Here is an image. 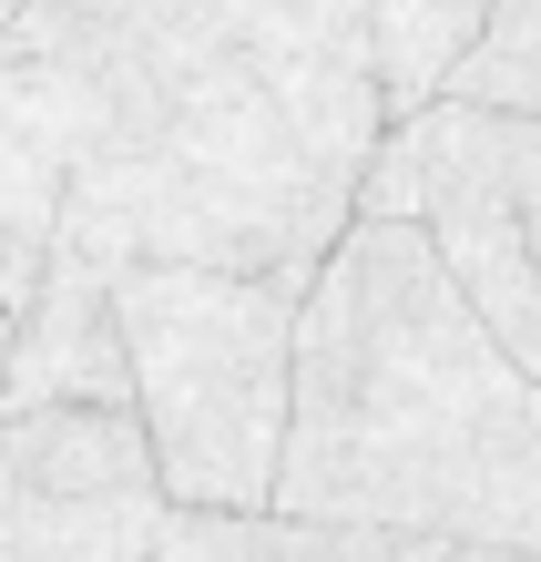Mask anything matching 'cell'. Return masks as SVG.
Returning <instances> with one entry per match:
<instances>
[{
    "label": "cell",
    "instance_id": "6da1fadb",
    "mask_svg": "<svg viewBox=\"0 0 541 562\" xmlns=\"http://www.w3.org/2000/svg\"><path fill=\"white\" fill-rule=\"evenodd\" d=\"M0 52L72 144L61 236L113 267L317 277L388 134L368 0H31Z\"/></svg>",
    "mask_w": 541,
    "mask_h": 562
},
{
    "label": "cell",
    "instance_id": "7a4b0ae2",
    "mask_svg": "<svg viewBox=\"0 0 541 562\" xmlns=\"http://www.w3.org/2000/svg\"><path fill=\"white\" fill-rule=\"evenodd\" d=\"M277 512L541 562V379L491 338L419 215H358L296 307Z\"/></svg>",
    "mask_w": 541,
    "mask_h": 562
},
{
    "label": "cell",
    "instance_id": "3957f363",
    "mask_svg": "<svg viewBox=\"0 0 541 562\" xmlns=\"http://www.w3.org/2000/svg\"><path fill=\"white\" fill-rule=\"evenodd\" d=\"M317 277H246V267H113L123 348H133V419L174 512H266L296 419V307Z\"/></svg>",
    "mask_w": 541,
    "mask_h": 562
},
{
    "label": "cell",
    "instance_id": "277c9868",
    "mask_svg": "<svg viewBox=\"0 0 541 562\" xmlns=\"http://www.w3.org/2000/svg\"><path fill=\"white\" fill-rule=\"evenodd\" d=\"M174 491L133 409H0V542L21 562H164Z\"/></svg>",
    "mask_w": 541,
    "mask_h": 562
},
{
    "label": "cell",
    "instance_id": "5b68a950",
    "mask_svg": "<svg viewBox=\"0 0 541 562\" xmlns=\"http://www.w3.org/2000/svg\"><path fill=\"white\" fill-rule=\"evenodd\" d=\"M52 400H92V409H133V348H123V296H113V256H92L61 236L42 296L21 307L11 338V389L0 409H52Z\"/></svg>",
    "mask_w": 541,
    "mask_h": 562
},
{
    "label": "cell",
    "instance_id": "8992f818",
    "mask_svg": "<svg viewBox=\"0 0 541 562\" xmlns=\"http://www.w3.org/2000/svg\"><path fill=\"white\" fill-rule=\"evenodd\" d=\"M61 225H72V144H61L52 92L0 52V296H11V317L42 296Z\"/></svg>",
    "mask_w": 541,
    "mask_h": 562
},
{
    "label": "cell",
    "instance_id": "52a82bcc",
    "mask_svg": "<svg viewBox=\"0 0 541 562\" xmlns=\"http://www.w3.org/2000/svg\"><path fill=\"white\" fill-rule=\"evenodd\" d=\"M164 562H531L500 542L398 532V521H317V512H174Z\"/></svg>",
    "mask_w": 541,
    "mask_h": 562
},
{
    "label": "cell",
    "instance_id": "ba28073f",
    "mask_svg": "<svg viewBox=\"0 0 541 562\" xmlns=\"http://www.w3.org/2000/svg\"><path fill=\"white\" fill-rule=\"evenodd\" d=\"M481 31H491V0H368V72H379L388 123H419L429 103H450Z\"/></svg>",
    "mask_w": 541,
    "mask_h": 562
},
{
    "label": "cell",
    "instance_id": "9c48e42d",
    "mask_svg": "<svg viewBox=\"0 0 541 562\" xmlns=\"http://www.w3.org/2000/svg\"><path fill=\"white\" fill-rule=\"evenodd\" d=\"M450 103H481V113H541V0H491V31H481V52L460 61Z\"/></svg>",
    "mask_w": 541,
    "mask_h": 562
},
{
    "label": "cell",
    "instance_id": "30bf717a",
    "mask_svg": "<svg viewBox=\"0 0 541 562\" xmlns=\"http://www.w3.org/2000/svg\"><path fill=\"white\" fill-rule=\"evenodd\" d=\"M429 205V164H419V123H388L379 154H368V184H358V215H419Z\"/></svg>",
    "mask_w": 541,
    "mask_h": 562
},
{
    "label": "cell",
    "instance_id": "8fae6325",
    "mask_svg": "<svg viewBox=\"0 0 541 562\" xmlns=\"http://www.w3.org/2000/svg\"><path fill=\"white\" fill-rule=\"evenodd\" d=\"M11 338H21V317H11V296H0V389H11Z\"/></svg>",
    "mask_w": 541,
    "mask_h": 562
},
{
    "label": "cell",
    "instance_id": "7c38bea8",
    "mask_svg": "<svg viewBox=\"0 0 541 562\" xmlns=\"http://www.w3.org/2000/svg\"><path fill=\"white\" fill-rule=\"evenodd\" d=\"M0 562H21V552H11V542H0Z\"/></svg>",
    "mask_w": 541,
    "mask_h": 562
}]
</instances>
